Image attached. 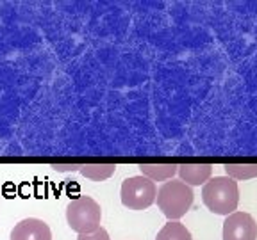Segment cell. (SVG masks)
<instances>
[{
	"mask_svg": "<svg viewBox=\"0 0 257 240\" xmlns=\"http://www.w3.org/2000/svg\"><path fill=\"white\" fill-rule=\"evenodd\" d=\"M202 201L216 216H230L239 203L237 182L229 176L209 178L202 188Z\"/></svg>",
	"mask_w": 257,
	"mask_h": 240,
	"instance_id": "6da1fadb",
	"label": "cell"
},
{
	"mask_svg": "<svg viewBox=\"0 0 257 240\" xmlns=\"http://www.w3.org/2000/svg\"><path fill=\"white\" fill-rule=\"evenodd\" d=\"M157 206L168 220H179L188 214L193 204L191 187L181 180L165 182L157 190Z\"/></svg>",
	"mask_w": 257,
	"mask_h": 240,
	"instance_id": "7a4b0ae2",
	"label": "cell"
},
{
	"mask_svg": "<svg viewBox=\"0 0 257 240\" xmlns=\"http://www.w3.org/2000/svg\"><path fill=\"white\" fill-rule=\"evenodd\" d=\"M66 220L68 226L79 235H89L100 230L102 208L93 198L80 196L72 200L66 206Z\"/></svg>",
	"mask_w": 257,
	"mask_h": 240,
	"instance_id": "3957f363",
	"label": "cell"
},
{
	"mask_svg": "<svg viewBox=\"0 0 257 240\" xmlns=\"http://www.w3.org/2000/svg\"><path fill=\"white\" fill-rule=\"evenodd\" d=\"M157 187L147 176H131L121 184V204L128 210H145L156 201Z\"/></svg>",
	"mask_w": 257,
	"mask_h": 240,
	"instance_id": "277c9868",
	"label": "cell"
},
{
	"mask_svg": "<svg viewBox=\"0 0 257 240\" xmlns=\"http://www.w3.org/2000/svg\"><path fill=\"white\" fill-rule=\"evenodd\" d=\"M223 240H257V222L246 212H234L223 222Z\"/></svg>",
	"mask_w": 257,
	"mask_h": 240,
	"instance_id": "5b68a950",
	"label": "cell"
},
{
	"mask_svg": "<svg viewBox=\"0 0 257 240\" xmlns=\"http://www.w3.org/2000/svg\"><path fill=\"white\" fill-rule=\"evenodd\" d=\"M9 240H52V232L45 220L36 217H27L15 224Z\"/></svg>",
	"mask_w": 257,
	"mask_h": 240,
	"instance_id": "8992f818",
	"label": "cell"
},
{
	"mask_svg": "<svg viewBox=\"0 0 257 240\" xmlns=\"http://www.w3.org/2000/svg\"><path fill=\"white\" fill-rule=\"evenodd\" d=\"M177 174L188 187L204 185L213 174V166L209 164H182L177 168Z\"/></svg>",
	"mask_w": 257,
	"mask_h": 240,
	"instance_id": "52a82bcc",
	"label": "cell"
},
{
	"mask_svg": "<svg viewBox=\"0 0 257 240\" xmlns=\"http://www.w3.org/2000/svg\"><path fill=\"white\" fill-rule=\"evenodd\" d=\"M141 171V176H147L149 180L156 182H165V180H172L173 176L177 174V168L175 164H141L138 166Z\"/></svg>",
	"mask_w": 257,
	"mask_h": 240,
	"instance_id": "ba28073f",
	"label": "cell"
},
{
	"mask_svg": "<svg viewBox=\"0 0 257 240\" xmlns=\"http://www.w3.org/2000/svg\"><path fill=\"white\" fill-rule=\"evenodd\" d=\"M156 240H193L191 232L179 220H168L157 233Z\"/></svg>",
	"mask_w": 257,
	"mask_h": 240,
	"instance_id": "9c48e42d",
	"label": "cell"
},
{
	"mask_svg": "<svg viewBox=\"0 0 257 240\" xmlns=\"http://www.w3.org/2000/svg\"><path fill=\"white\" fill-rule=\"evenodd\" d=\"M116 171L114 164H84L79 166V172L86 178L93 182H104L107 178H111Z\"/></svg>",
	"mask_w": 257,
	"mask_h": 240,
	"instance_id": "30bf717a",
	"label": "cell"
},
{
	"mask_svg": "<svg viewBox=\"0 0 257 240\" xmlns=\"http://www.w3.org/2000/svg\"><path fill=\"white\" fill-rule=\"evenodd\" d=\"M223 169L232 180H250L257 176V164H225Z\"/></svg>",
	"mask_w": 257,
	"mask_h": 240,
	"instance_id": "8fae6325",
	"label": "cell"
},
{
	"mask_svg": "<svg viewBox=\"0 0 257 240\" xmlns=\"http://www.w3.org/2000/svg\"><path fill=\"white\" fill-rule=\"evenodd\" d=\"M77 240H111V238H109V233L100 226V230H96L95 233H89V235H79V238Z\"/></svg>",
	"mask_w": 257,
	"mask_h": 240,
	"instance_id": "7c38bea8",
	"label": "cell"
},
{
	"mask_svg": "<svg viewBox=\"0 0 257 240\" xmlns=\"http://www.w3.org/2000/svg\"><path fill=\"white\" fill-rule=\"evenodd\" d=\"M50 168L57 172H73V171H79V166L77 164H52Z\"/></svg>",
	"mask_w": 257,
	"mask_h": 240,
	"instance_id": "4fadbf2b",
	"label": "cell"
}]
</instances>
